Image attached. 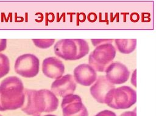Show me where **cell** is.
<instances>
[{
  "instance_id": "obj_1",
  "label": "cell",
  "mask_w": 156,
  "mask_h": 116,
  "mask_svg": "<svg viewBox=\"0 0 156 116\" xmlns=\"http://www.w3.org/2000/svg\"><path fill=\"white\" fill-rule=\"evenodd\" d=\"M24 102L21 108L27 115H37L43 112H53L58 106V99L48 89H24Z\"/></svg>"
},
{
  "instance_id": "obj_2",
  "label": "cell",
  "mask_w": 156,
  "mask_h": 116,
  "mask_svg": "<svg viewBox=\"0 0 156 116\" xmlns=\"http://www.w3.org/2000/svg\"><path fill=\"white\" fill-rule=\"evenodd\" d=\"M24 87L15 76L4 78L0 83V111L21 108L24 102Z\"/></svg>"
},
{
  "instance_id": "obj_3",
  "label": "cell",
  "mask_w": 156,
  "mask_h": 116,
  "mask_svg": "<svg viewBox=\"0 0 156 116\" xmlns=\"http://www.w3.org/2000/svg\"><path fill=\"white\" fill-rule=\"evenodd\" d=\"M88 43L83 39H62L54 45L55 54L65 60H76L89 52Z\"/></svg>"
},
{
  "instance_id": "obj_4",
  "label": "cell",
  "mask_w": 156,
  "mask_h": 116,
  "mask_svg": "<svg viewBox=\"0 0 156 116\" xmlns=\"http://www.w3.org/2000/svg\"><path fill=\"white\" fill-rule=\"evenodd\" d=\"M136 101V93L132 87L123 86L112 89L107 95L104 103L115 109L130 107Z\"/></svg>"
},
{
  "instance_id": "obj_5",
  "label": "cell",
  "mask_w": 156,
  "mask_h": 116,
  "mask_svg": "<svg viewBox=\"0 0 156 116\" xmlns=\"http://www.w3.org/2000/svg\"><path fill=\"white\" fill-rule=\"evenodd\" d=\"M116 49L112 43H106L96 46L88 57L89 65L95 71L104 72L116 56Z\"/></svg>"
},
{
  "instance_id": "obj_6",
  "label": "cell",
  "mask_w": 156,
  "mask_h": 116,
  "mask_svg": "<svg viewBox=\"0 0 156 116\" xmlns=\"http://www.w3.org/2000/svg\"><path fill=\"white\" fill-rule=\"evenodd\" d=\"M40 61L34 54L26 53L19 56L15 63L16 73L25 78H32L39 72Z\"/></svg>"
},
{
  "instance_id": "obj_7",
  "label": "cell",
  "mask_w": 156,
  "mask_h": 116,
  "mask_svg": "<svg viewBox=\"0 0 156 116\" xmlns=\"http://www.w3.org/2000/svg\"><path fill=\"white\" fill-rule=\"evenodd\" d=\"M61 107L63 116H88V110L78 95L70 94L63 97Z\"/></svg>"
},
{
  "instance_id": "obj_8",
  "label": "cell",
  "mask_w": 156,
  "mask_h": 116,
  "mask_svg": "<svg viewBox=\"0 0 156 116\" xmlns=\"http://www.w3.org/2000/svg\"><path fill=\"white\" fill-rule=\"evenodd\" d=\"M105 78L113 84H121L126 82L130 76L127 66L120 62H112L105 69Z\"/></svg>"
},
{
  "instance_id": "obj_9",
  "label": "cell",
  "mask_w": 156,
  "mask_h": 116,
  "mask_svg": "<svg viewBox=\"0 0 156 116\" xmlns=\"http://www.w3.org/2000/svg\"><path fill=\"white\" fill-rule=\"evenodd\" d=\"M76 88V83L71 74H66L55 79L51 86V91L55 95L64 97L74 94Z\"/></svg>"
},
{
  "instance_id": "obj_10",
  "label": "cell",
  "mask_w": 156,
  "mask_h": 116,
  "mask_svg": "<svg viewBox=\"0 0 156 116\" xmlns=\"http://www.w3.org/2000/svg\"><path fill=\"white\" fill-rule=\"evenodd\" d=\"M115 87V85L109 82L105 75H101L97 77L94 84L91 86L90 91L92 97L98 103H104L107 95Z\"/></svg>"
},
{
  "instance_id": "obj_11",
  "label": "cell",
  "mask_w": 156,
  "mask_h": 116,
  "mask_svg": "<svg viewBox=\"0 0 156 116\" xmlns=\"http://www.w3.org/2000/svg\"><path fill=\"white\" fill-rule=\"evenodd\" d=\"M73 77L76 83L84 86H89L96 80L97 73L89 64H81L74 69Z\"/></svg>"
},
{
  "instance_id": "obj_12",
  "label": "cell",
  "mask_w": 156,
  "mask_h": 116,
  "mask_svg": "<svg viewBox=\"0 0 156 116\" xmlns=\"http://www.w3.org/2000/svg\"><path fill=\"white\" fill-rule=\"evenodd\" d=\"M42 71L46 77L57 79L63 76L65 72V66L58 58L54 56L48 57L43 61Z\"/></svg>"
},
{
  "instance_id": "obj_13",
  "label": "cell",
  "mask_w": 156,
  "mask_h": 116,
  "mask_svg": "<svg viewBox=\"0 0 156 116\" xmlns=\"http://www.w3.org/2000/svg\"><path fill=\"white\" fill-rule=\"evenodd\" d=\"M114 41L118 50L124 54L132 53L136 46V39H115Z\"/></svg>"
},
{
  "instance_id": "obj_14",
  "label": "cell",
  "mask_w": 156,
  "mask_h": 116,
  "mask_svg": "<svg viewBox=\"0 0 156 116\" xmlns=\"http://www.w3.org/2000/svg\"><path fill=\"white\" fill-rule=\"evenodd\" d=\"M10 70V61L7 56L0 53V78L7 75Z\"/></svg>"
},
{
  "instance_id": "obj_15",
  "label": "cell",
  "mask_w": 156,
  "mask_h": 116,
  "mask_svg": "<svg viewBox=\"0 0 156 116\" xmlns=\"http://www.w3.org/2000/svg\"><path fill=\"white\" fill-rule=\"evenodd\" d=\"M34 44L41 49H46L51 47L54 43V39H32Z\"/></svg>"
},
{
  "instance_id": "obj_16",
  "label": "cell",
  "mask_w": 156,
  "mask_h": 116,
  "mask_svg": "<svg viewBox=\"0 0 156 116\" xmlns=\"http://www.w3.org/2000/svg\"><path fill=\"white\" fill-rule=\"evenodd\" d=\"M114 41L113 39H91V42L94 46H98L106 43H112Z\"/></svg>"
},
{
  "instance_id": "obj_17",
  "label": "cell",
  "mask_w": 156,
  "mask_h": 116,
  "mask_svg": "<svg viewBox=\"0 0 156 116\" xmlns=\"http://www.w3.org/2000/svg\"><path fill=\"white\" fill-rule=\"evenodd\" d=\"M94 116H116V115L115 112H113L112 111L104 110L98 112Z\"/></svg>"
},
{
  "instance_id": "obj_18",
  "label": "cell",
  "mask_w": 156,
  "mask_h": 116,
  "mask_svg": "<svg viewBox=\"0 0 156 116\" xmlns=\"http://www.w3.org/2000/svg\"><path fill=\"white\" fill-rule=\"evenodd\" d=\"M7 47V39H0V52L4 50Z\"/></svg>"
},
{
  "instance_id": "obj_19",
  "label": "cell",
  "mask_w": 156,
  "mask_h": 116,
  "mask_svg": "<svg viewBox=\"0 0 156 116\" xmlns=\"http://www.w3.org/2000/svg\"><path fill=\"white\" fill-rule=\"evenodd\" d=\"M119 116H136L135 111H126L121 114Z\"/></svg>"
},
{
  "instance_id": "obj_20",
  "label": "cell",
  "mask_w": 156,
  "mask_h": 116,
  "mask_svg": "<svg viewBox=\"0 0 156 116\" xmlns=\"http://www.w3.org/2000/svg\"><path fill=\"white\" fill-rule=\"evenodd\" d=\"M136 70H135L133 71V73L132 75V78H131V83L135 86L136 87Z\"/></svg>"
},
{
  "instance_id": "obj_21",
  "label": "cell",
  "mask_w": 156,
  "mask_h": 116,
  "mask_svg": "<svg viewBox=\"0 0 156 116\" xmlns=\"http://www.w3.org/2000/svg\"><path fill=\"white\" fill-rule=\"evenodd\" d=\"M44 116H56V115H52V114H48V115H45Z\"/></svg>"
},
{
  "instance_id": "obj_22",
  "label": "cell",
  "mask_w": 156,
  "mask_h": 116,
  "mask_svg": "<svg viewBox=\"0 0 156 116\" xmlns=\"http://www.w3.org/2000/svg\"><path fill=\"white\" fill-rule=\"evenodd\" d=\"M34 116H41L40 115H34Z\"/></svg>"
},
{
  "instance_id": "obj_23",
  "label": "cell",
  "mask_w": 156,
  "mask_h": 116,
  "mask_svg": "<svg viewBox=\"0 0 156 116\" xmlns=\"http://www.w3.org/2000/svg\"><path fill=\"white\" fill-rule=\"evenodd\" d=\"M0 116H2V115H1V114H0Z\"/></svg>"
}]
</instances>
